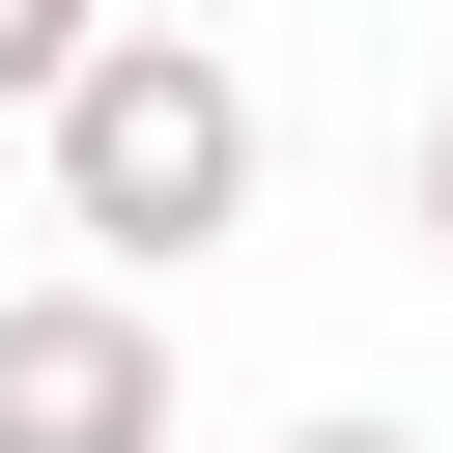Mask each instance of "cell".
<instances>
[{"label":"cell","instance_id":"cell-3","mask_svg":"<svg viewBox=\"0 0 453 453\" xmlns=\"http://www.w3.org/2000/svg\"><path fill=\"white\" fill-rule=\"evenodd\" d=\"M85 57H113V0H0V113H85Z\"/></svg>","mask_w":453,"mask_h":453},{"label":"cell","instance_id":"cell-1","mask_svg":"<svg viewBox=\"0 0 453 453\" xmlns=\"http://www.w3.org/2000/svg\"><path fill=\"white\" fill-rule=\"evenodd\" d=\"M57 226H85V283L226 255V226H255V85H226L198 28H113V57H85V113H57Z\"/></svg>","mask_w":453,"mask_h":453},{"label":"cell","instance_id":"cell-5","mask_svg":"<svg viewBox=\"0 0 453 453\" xmlns=\"http://www.w3.org/2000/svg\"><path fill=\"white\" fill-rule=\"evenodd\" d=\"M425 255H453V113H425Z\"/></svg>","mask_w":453,"mask_h":453},{"label":"cell","instance_id":"cell-4","mask_svg":"<svg viewBox=\"0 0 453 453\" xmlns=\"http://www.w3.org/2000/svg\"><path fill=\"white\" fill-rule=\"evenodd\" d=\"M283 453H425V425H283Z\"/></svg>","mask_w":453,"mask_h":453},{"label":"cell","instance_id":"cell-2","mask_svg":"<svg viewBox=\"0 0 453 453\" xmlns=\"http://www.w3.org/2000/svg\"><path fill=\"white\" fill-rule=\"evenodd\" d=\"M0 453H170V311L142 283H0Z\"/></svg>","mask_w":453,"mask_h":453}]
</instances>
